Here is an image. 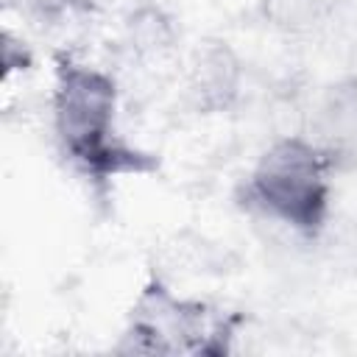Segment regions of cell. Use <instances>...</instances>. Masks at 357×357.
Instances as JSON below:
<instances>
[{
	"label": "cell",
	"instance_id": "6da1fadb",
	"mask_svg": "<svg viewBox=\"0 0 357 357\" xmlns=\"http://www.w3.org/2000/svg\"><path fill=\"white\" fill-rule=\"evenodd\" d=\"M117 81L86 61L59 56L53 70L50 117L61 156L86 178H114L153 167L151 153L117 134Z\"/></svg>",
	"mask_w": 357,
	"mask_h": 357
},
{
	"label": "cell",
	"instance_id": "7a4b0ae2",
	"mask_svg": "<svg viewBox=\"0 0 357 357\" xmlns=\"http://www.w3.org/2000/svg\"><path fill=\"white\" fill-rule=\"evenodd\" d=\"M248 204L265 218L315 237L332 206V156L307 137H282L271 142L248 181Z\"/></svg>",
	"mask_w": 357,
	"mask_h": 357
},
{
	"label": "cell",
	"instance_id": "3957f363",
	"mask_svg": "<svg viewBox=\"0 0 357 357\" xmlns=\"http://www.w3.org/2000/svg\"><path fill=\"white\" fill-rule=\"evenodd\" d=\"M229 337L231 326L226 318L212 315V310L201 301L176 298L159 282L142 290L131 307L128 329L123 335V340L131 343V351L145 354H220L229 349Z\"/></svg>",
	"mask_w": 357,
	"mask_h": 357
},
{
	"label": "cell",
	"instance_id": "277c9868",
	"mask_svg": "<svg viewBox=\"0 0 357 357\" xmlns=\"http://www.w3.org/2000/svg\"><path fill=\"white\" fill-rule=\"evenodd\" d=\"M190 92L198 109H229L240 92V61L226 45H209L198 50L190 70Z\"/></svg>",
	"mask_w": 357,
	"mask_h": 357
},
{
	"label": "cell",
	"instance_id": "5b68a950",
	"mask_svg": "<svg viewBox=\"0 0 357 357\" xmlns=\"http://www.w3.org/2000/svg\"><path fill=\"white\" fill-rule=\"evenodd\" d=\"M324 3L326 0H259V11L268 25L284 33H301L321 20Z\"/></svg>",
	"mask_w": 357,
	"mask_h": 357
},
{
	"label": "cell",
	"instance_id": "8992f818",
	"mask_svg": "<svg viewBox=\"0 0 357 357\" xmlns=\"http://www.w3.org/2000/svg\"><path fill=\"white\" fill-rule=\"evenodd\" d=\"M42 17H50V14H61V11H67L75 0H28Z\"/></svg>",
	"mask_w": 357,
	"mask_h": 357
}]
</instances>
